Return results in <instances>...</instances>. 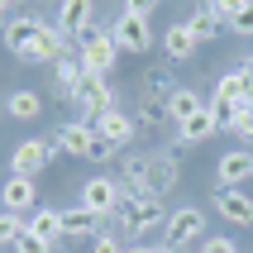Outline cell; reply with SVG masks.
Returning a JSON list of instances; mask_svg holds the SVG:
<instances>
[{"mask_svg":"<svg viewBox=\"0 0 253 253\" xmlns=\"http://www.w3.org/2000/svg\"><path fill=\"white\" fill-rule=\"evenodd\" d=\"M125 253H172L168 244H163V249H153V244H134V249H125Z\"/></svg>","mask_w":253,"mask_h":253,"instance_id":"obj_34","label":"cell"},{"mask_svg":"<svg viewBox=\"0 0 253 253\" xmlns=\"http://www.w3.org/2000/svg\"><path fill=\"white\" fill-rule=\"evenodd\" d=\"M67 48H72V39L57 24H39V34L29 39V48L19 53V62H57Z\"/></svg>","mask_w":253,"mask_h":253,"instance_id":"obj_11","label":"cell"},{"mask_svg":"<svg viewBox=\"0 0 253 253\" xmlns=\"http://www.w3.org/2000/svg\"><path fill=\"white\" fill-rule=\"evenodd\" d=\"M196 5H201V0H196Z\"/></svg>","mask_w":253,"mask_h":253,"instance_id":"obj_38","label":"cell"},{"mask_svg":"<svg viewBox=\"0 0 253 253\" xmlns=\"http://www.w3.org/2000/svg\"><path fill=\"white\" fill-rule=\"evenodd\" d=\"M91 253H125V244H120L115 229H100L96 239H91Z\"/></svg>","mask_w":253,"mask_h":253,"instance_id":"obj_30","label":"cell"},{"mask_svg":"<svg viewBox=\"0 0 253 253\" xmlns=\"http://www.w3.org/2000/svg\"><path fill=\"white\" fill-rule=\"evenodd\" d=\"M168 249L177 253L182 244H196V239H206V211L201 206H177V211H168Z\"/></svg>","mask_w":253,"mask_h":253,"instance_id":"obj_6","label":"cell"},{"mask_svg":"<svg viewBox=\"0 0 253 253\" xmlns=\"http://www.w3.org/2000/svg\"><path fill=\"white\" fill-rule=\"evenodd\" d=\"M158 225H168L163 196H125L115 211V234H148Z\"/></svg>","mask_w":253,"mask_h":253,"instance_id":"obj_2","label":"cell"},{"mask_svg":"<svg viewBox=\"0 0 253 253\" xmlns=\"http://www.w3.org/2000/svg\"><path fill=\"white\" fill-rule=\"evenodd\" d=\"M206 5H211V10L220 14V19H225V24H229V19H234V14H239L244 5H249V0H206Z\"/></svg>","mask_w":253,"mask_h":253,"instance_id":"obj_31","label":"cell"},{"mask_svg":"<svg viewBox=\"0 0 253 253\" xmlns=\"http://www.w3.org/2000/svg\"><path fill=\"white\" fill-rule=\"evenodd\" d=\"M67 105L77 110V120H86V125H96L105 110H115L120 100H115V91H110V82L105 77H91V72H82V82L67 91Z\"/></svg>","mask_w":253,"mask_h":253,"instance_id":"obj_1","label":"cell"},{"mask_svg":"<svg viewBox=\"0 0 253 253\" xmlns=\"http://www.w3.org/2000/svg\"><path fill=\"white\" fill-rule=\"evenodd\" d=\"M77 57H82V67L91 77H110L115 62H120V43H115L110 29H91V34L77 39Z\"/></svg>","mask_w":253,"mask_h":253,"instance_id":"obj_3","label":"cell"},{"mask_svg":"<svg viewBox=\"0 0 253 253\" xmlns=\"http://www.w3.org/2000/svg\"><path fill=\"white\" fill-rule=\"evenodd\" d=\"M201 253H239L225 234H211V239H201Z\"/></svg>","mask_w":253,"mask_h":253,"instance_id":"obj_33","label":"cell"},{"mask_svg":"<svg viewBox=\"0 0 253 253\" xmlns=\"http://www.w3.org/2000/svg\"><path fill=\"white\" fill-rule=\"evenodd\" d=\"M0 211H10V215H34L39 211V182L34 177H5L0 182Z\"/></svg>","mask_w":253,"mask_h":253,"instance_id":"obj_9","label":"cell"},{"mask_svg":"<svg viewBox=\"0 0 253 253\" xmlns=\"http://www.w3.org/2000/svg\"><path fill=\"white\" fill-rule=\"evenodd\" d=\"M5 115H10V120H39V115H43L39 91H10V100H5Z\"/></svg>","mask_w":253,"mask_h":253,"instance_id":"obj_24","label":"cell"},{"mask_svg":"<svg viewBox=\"0 0 253 253\" xmlns=\"http://www.w3.org/2000/svg\"><path fill=\"white\" fill-rule=\"evenodd\" d=\"M186 29H191V34H196V43H206V39H215V34H220V29H225V19H220V14H215L211 5H206V0H201L196 10H191V19H186Z\"/></svg>","mask_w":253,"mask_h":253,"instance_id":"obj_22","label":"cell"},{"mask_svg":"<svg viewBox=\"0 0 253 253\" xmlns=\"http://www.w3.org/2000/svg\"><path fill=\"white\" fill-rule=\"evenodd\" d=\"M244 96H249V82H244V62L234 72H225L220 82H215V100H225V105H244Z\"/></svg>","mask_w":253,"mask_h":253,"instance_id":"obj_23","label":"cell"},{"mask_svg":"<svg viewBox=\"0 0 253 253\" xmlns=\"http://www.w3.org/2000/svg\"><path fill=\"white\" fill-rule=\"evenodd\" d=\"M96 234H100V220L91 211H82V206L62 211V239H96Z\"/></svg>","mask_w":253,"mask_h":253,"instance_id":"obj_19","label":"cell"},{"mask_svg":"<svg viewBox=\"0 0 253 253\" xmlns=\"http://www.w3.org/2000/svg\"><path fill=\"white\" fill-rule=\"evenodd\" d=\"M120 201H125V186L115 182V177H91V182L77 191V206H82V211H91L96 220H115Z\"/></svg>","mask_w":253,"mask_h":253,"instance_id":"obj_5","label":"cell"},{"mask_svg":"<svg viewBox=\"0 0 253 253\" xmlns=\"http://www.w3.org/2000/svg\"><path fill=\"white\" fill-rule=\"evenodd\" d=\"M211 206L220 211V220H229L234 229H253V196L239 186H215Z\"/></svg>","mask_w":253,"mask_h":253,"instance_id":"obj_7","label":"cell"},{"mask_svg":"<svg viewBox=\"0 0 253 253\" xmlns=\"http://www.w3.org/2000/svg\"><path fill=\"white\" fill-rule=\"evenodd\" d=\"M215 129H220V120H215L211 105H206V110H196L191 120H182V125H177V139H182V143H201V139H211Z\"/></svg>","mask_w":253,"mask_h":253,"instance_id":"obj_21","label":"cell"},{"mask_svg":"<svg viewBox=\"0 0 253 253\" xmlns=\"http://www.w3.org/2000/svg\"><path fill=\"white\" fill-rule=\"evenodd\" d=\"M82 72H86V67H82V57H77V43H72L67 53H62V57L53 62V82H57V96H67L72 86L82 82Z\"/></svg>","mask_w":253,"mask_h":253,"instance_id":"obj_20","label":"cell"},{"mask_svg":"<svg viewBox=\"0 0 253 253\" xmlns=\"http://www.w3.org/2000/svg\"><path fill=\"white\" fill-rule=\"evenodd\" d=\"M115 43H120V53H148L153 48V29H148V19H134V14H115V24H110Z\"/></svg>","mask_w":253,"mask_h":253,"instance_id":"obj_12","label":"cell"},{"mask_svg":"<svg viewBox=\"0 0 253 253\" xmlns=\"http://www.w3.org/2000/svg\"><path fill=\"white\" fill-rule=\"evenodd\" d=\"M48 163H53V143H43V139H19L10 153V172L14 177H34V182H39V172Z\"/></svg>","mask_w":253,"mask_h":253,"instance_id":"obj_10","label":"cell"},{"mask_svg":"<svg viewBox=\"0 0 253 253\" xmlns=\"http://www.w3.org/2000/svg\"><path fill=\"white\" fill-rule=\"evenodd\" d=\"M5 253H14V249H5Z\"/></svg>","mask_w":253,"mask_h":253,"instance_id":"obj_37","label":"cell"},{"mask_svg":"<svg viewBox=\"0 0 253 253\" xmlns=\"http://www.w3.org/2000/svg\"><path fill=\"white\" fill-rule=\"evenodd\" d=\"M249 62H253V53H249Z\"/></svg>","mask_w":253,"mask_h":253,"instance_id":"obj_36","label":"cell"},{"mask_svg":"<svg viewBox=\"0 0 253 253\" xmlns=\"http://www.w3.org/2000/svg\"><path fill=\"white\" fill-rule=\"evenodd\" d=\"M53 24L62 29L72 43H77L82 34H91V29H96V0H57Z\"/></svg>","mask_w":253,"mask_h":253,"instance_id":"obj_8","label":"cell"},{"mask_svg":"<svg viewBox=\"0 0 253 253\" xmlns=\"http://www.w3.org/2000/svg\"><path fill=\"white\" fill-rule=\"evenodd\" d=\"M253 177V148H229V153H220V163H215V182L220 186H244Z\"/></svg>","mask_w":253,"mask_h":253,"instance_id":"obj_14","label":"cell"},{"mask_svg":"<svg viewBox=\"0 0 253 253\" xmlns=\"http://www.w3.org/2000/svg\"><path fill=\"white\" fill-rule=\"evenodd\" d=\"M53 143H57L67 158H96V163L115 158V148H105V143H100V134H96V125H86V120H72V125H62Z\"/></svg>","mask_w":253,"mask_h":253,"instance_id":"obj_4","label":"cell"},{"mask_svg":"<svg viewBox=\"0 0 253 253\" xmlns=\"http://www.w3.org/2000/svg\"><path fill=\"white\" fill-rule=\"evenodd\" d=\"M177 177H182L177 153H148V186H153V196L172 191V186H177Z\"/></svg>","mask_w":253,"mask_h":253,"instance_id":"obj_17","label":"cell"},{"mask_svg":"<svg viewBox=\"0 0 253 253\" xmlns=\"http://www.w3.org/2000/svg\"><path fill=\"white\" fill-rule=\"evenodd\" d=\"M163 110H168L172 125H182V120H191L196 110H206V100H201L196 86H172V96H168V105H163Z\"/></svg>","mask_w":253,"mask_h":253,"instance_id":"obj_18","label":"cell"},{"mask_svg":"<svg viewBox=\"0 0 253 253\" xmlns=\"http://www.w3.org/2000/svg\"><path fill=\"white\" fill-rule=\"evenodd\" d=\"M14 253H53V239H43V234H34V229L24 225V234L14 239Z\"/></svg>","mask_w":253,"mask_h":253,"instance_id":"obj_28","label":"cell"},{"mask_svg":"<svg viewBox=\"0 0 253 253\" xmlns=\"http://www.w3.org/2000/svg\"><path fill=\"white\" fill-rule=\"evenodd\" d=\"M29 229L57 244V239H62V211H53V206H39V211L29 215Z\"/></svg>","mask_w":253,"mask_h":253,"instance_id":"obj_25","label":"cell"},{"mask_svg":"<svg viewBox=\"0 0 253 253\" xmlns=\"http://www.w3.org/2000/svg\"><path fill=\"white\" fill-rule=\"evenodd\" d=\"M229 34H239V39H253V0L244 5L234 19H229Z\"/></svg>","mask_w":253,"mask_h":253,"instance_id":"obj_29","label":"cell"},{"mask_svg":"<svg viewBox=\"0 0 253 253\" xmlns=\"http://www.w3.org/2000/svg\"><path fill=\"white\" fill-rule=\"evenodd\" d=\"M39 14H10V19H5V24H0V43H5V48H10L14 57L24 53L29 48V39H34V34H39Z\"/></svg>","mask_w":253,"mask_h":253,"instance_id":"obj_15","label":"cell"},{"mask_svg":"<svg viewBox=\"0 0 253 253\" xmlns=\"http://www.w3.org/2000/svg\"><path fill=\"white\" fill-rule=\"evenodd\" d=\"M158 0H125V14H134V19H153Z\"/></svg>","mask_w":253,"mask_h":253,"instance_id":"obj_32","label":"cell"},{"mask_svg":"<svg viewBox=\"0 0 253 253\" xmlns=\"http://www.w3.org/2000/svg\"><path fill=\"white\" fill-rule=\"evenodd\" d=\"M14 5H19V0H0V19H10V14H14Z\"/></svg>","mask_w":253,"mask_h":253,"instance_id":"obj_35","label":"cell"},{"mask_svg":"<svg viewBox=\"0 0 253 253\" xmlns=\"http://www.w3.org/2000/svg\"><path fill=\"white\" fill-rule=\"evenodd\" d=\"M96 134H100V143H105V148H129V143H134V134H139V125H134V120L115 105V110H105V115L96 120Z\"/></svg>","mask_w":253,"mask_h":253,"instance_id":"obj_13","label":"cell"},{"mask_svg":"<svg viewBox=\"0 0 253 253\" xmlns=\"http://www.w3.org/2000/svg\"><path fill=\"white\" fill-rule=\"evenodd\" d=\"M24 215H10V211H0V253L5 249H14V239H19V234H24Z\"/></svg>","mask_w":253,"mask_h":253,"instance_id":"obj_27","label":"cell"},{"mask_svg":"<svg viewBox=\"0 0 253 253\" xmlns=\"http://www.w3.org/2000/svg\"><path fill=\"white\" fill-rule=\"evenodd\" d=\"M225 129H229V134H234V139L244 143V148H253V105H249V100H244L239 110H234V120H229Z\"/></svg>","mask_w":253,"mask_h":253,"instance_id":"obj_26","label":"cell"},{"mask_svg":"<svg viewBox=\"0 0 253 253\" xmlns=\"http://www.w3.org/2000/svg\"><path fill=\"white\" fill-rule=\"evenodd\" d=\"M196 48H201V43H196V34L186 29V19L163 29V53H168L172 62H191V57H196Z\"/></svg>","mask_w":253,"mask_h":253,"instance_id":"obj_16","label":"cell"}]
</instances>
